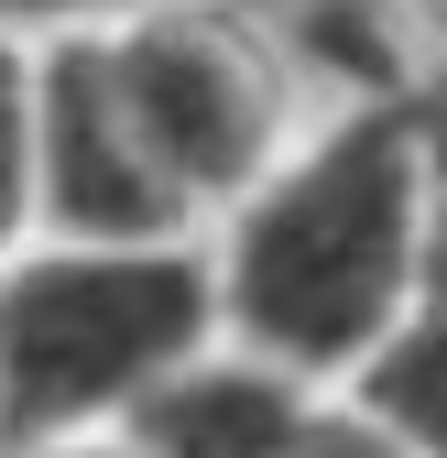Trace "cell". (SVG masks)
Masks as SVG:
<instances>
[{"label": "cell", "instance_id": "obj_6", "mask_svg": "<svg viewBox=\"0 0 447 458\" xmlns=\"http://www.w3.org/2000/svg\"><path fill=\"white\" fill-rule=\"evenodd\" d=\"M350 404L393 437V447H415V458H447V295H415L404 306V327L382 338V350L339 382Z\"/></svg>", "mask_w": 447, "mask_h": 458}, {"label": "cell", "instance_id": "obj_1", "mask_svg": "<svg viewBox=\"0 0 447 458\" xmlns=\"http://www.w3.org/2000/svg\"><path fill=\"white\" fill-rule=\"evenodd\" d=\"M218 218V338L295 382H350L426 295V153L404 77L273 153Z\"/></svg>", "mask_w": 447, "mask_h": 458}, {"label": "cell", "instance_id": "obj_4", "mask_svg": "<svg viewBox=\"0 0 447 458\" xmlns=\"http://www.w3.org/2000/svg\"><path fill=\"white\" fill-rule=\"evenodd\" d=\"M33 229L55 241H175L186 208L109 98L98 33H33Z\"/></svg>", "mask_w": 447, "mask_h": 458}, {"label": "cell", "instance_id": "obj_7", "mask_svg": "<svg viewBox=\"0 0 447 458\" xmlns=\"http://www.w3.org/2000/svg\"><path fill=\"white\" fill-rule=\"evenodd\" d=\"M33 229V33L0 22V262Z\"/></svg>", "mask_w": 447, "mask_h": 458}, {"label": "cell", "instance_id": "obj_11", "mask_svg": "<svg viewBox=\"0 0 447 458\" xmlns=\"http://www.w3.org/2000/svg\"><path fill=\"white\" fill-rule=\"evenodd\" d=\"M0 458H131V447L98 426V437H44V447H0Z\"/></svg>", "mask_w": 447, "mask_h": 458}, {"label": "cell", "instance_id": "obj_10", "mask_svg": "<svg viewBox=\"0 0 447 458\" xmlns=\"http://www.w3.org/2000/svg\"><path fill=\"white\" fill-rule=\"evenodd\" d=\"M142 0H0V22L12 33H77V22H121Z\"/></svg>", "mask_w": 447, "mask_h": 458}, {"label": "cell", "instance_id": "obj_8", "mask_svg": "<svg viewBox=\"0 0 447 458\" xmlns=\"http://www.w3.org/2000/svg\"><path fill=\"white\" fill-rule=\"evenodd\" d=\"M404 109H415V153H426V295H447V44H436V66H404Z\"/></svg>", "mask_w": 447, "mask_h": 458}, {"label": "cell", "instance_id": "obj_2", "mask_svg": "<svg viewBox=\"0 0 447 458\" xmlns=\"http://www.w3.org/2000/svg\"><path fill=\"white\" fill-rule=\"evenodd\" d=\"M218 350V273L186 241H44L0 262V437H98Z\"/></svg>", "mask_w": 447, "mask_h": 458}, {"label": "cell", "instance_id": "obj_9", "mask_svg": "<svg viewBox=\"0 0 447 458\" xmlns=\"http://www.w3.org/2000/svg\"><path fill=\"white\" fill-rule=\"evenodd\" d=\"M295 458H415V447H393V437H382L360 404H350V393H339V404H316L306 415V447Z\"/></svg>", "mask_w": 447, "mask_h": 458}, {"label": "cell", "instance_id": "obj_3", "mask_svg": "<svg viewBox=\"0 0 447 458\" xmlns=\"http://www.w3.org/2000/svg\"><path fill=\"white\" fill-rule=\"evenodd\" d=\"M109 98H121L131 142L153 153V175L175 186L186 218H218L273 153H284V98H273L262 44L230 12H197V0H142L121 22H88Z\"/></svg>", "mask_w": 447, "mask_h": 458}, {"label": "cell", "instance_id": "obj_12", "mask_svg": "<svg viewBox=\"0 0 447 458\" xmlns=\"http://www.w3.org/2000/svg\"><path fill=\"white\" fill-rule=\"evenodd\" d=\"M0 447H12V437H0Z\"/></svg>", "mask_w": 447, "mask_h": 458}, {"label": "cell", "instance_id": "obj_5", "mask_svg": "<svg viewBox=\"0 0 447 458\" xmlns=\"http://www.w3.org/2000/svg\"><path fill=\"white\" fill-rule=\"evenodd\" d=\"M306 415H316V382H295V371H273V360L218 338L186 371H164L109 437L131 458H295Z\"/></svg>", "mask_w": 447, "mask_h": 458}]
</instances>
